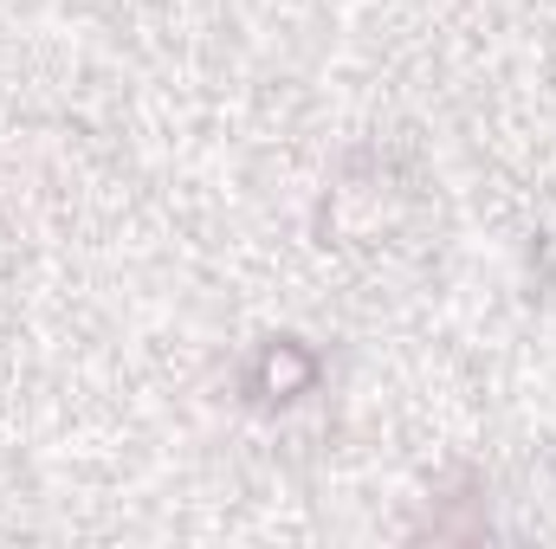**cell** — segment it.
Segmentation results:
<instances>
[{
    "label": "cell",
    "instance_id": "obj_1",
    "mask_svg": "<svg viewBox=\"0 0 556 549\" xmlns=\"http://www.w3.org/2000/svg\"><path fill=\"white\" fill-rule=\"evenodd\" d=\"M311 382H317V356H311L298 336L266 343V349L253 356V369H247V395L266 401V408H285V401L311 395Z\"/></svg>",
    "mask_w": 556,
    "mask_h": 549
}]
</instances>
